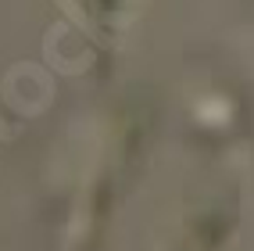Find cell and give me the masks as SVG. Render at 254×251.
Masks as SVG:
<instances>
[{"label":"cell","instance_id":"obj_1","mask_svg":"<svg viewBox=\"0 0 254 251\" xmlns=\"http://www.w3.org/2000/svg\"><path fill=\"white\" fill-rule=\"evenodd\" d=\"M97 4H115V0H97Z\"/></svg>","mask_w":254,"mask_h":251}]
</instances>
